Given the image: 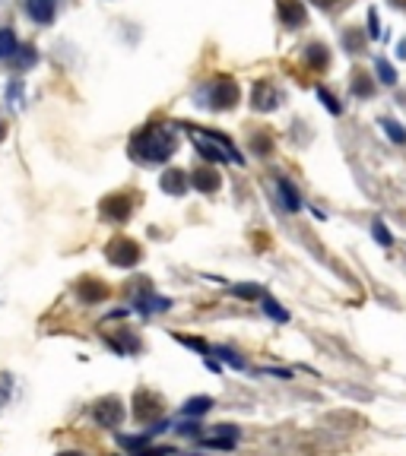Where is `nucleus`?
<instances>
[{
    "label": "nucleus",
    "mask_w": 406,
    "mask_h": 456,
    "mask_svg": "<svg viewBox=\"0 0 406 456\" xmlns=\"http://www.w3.org/2000/svg\"><path fill=\"white\" fill-rule=\"evenodd\" d=\"M10 393H13V377H10V374H4V371H0V405H6V399H10Z\"/></svg>",
    "instance_id": "5701e85b"
},
{
    "label": "nucleus",
    "mask_w": 406,
    "mask_h": 456,
    "mask_svg": "<svg viewBox=\"0 0 406 456\" xmlns=\"http://www.w3.org/2000/svg\"><path fill=\"white\" fill-rule=\"evenodd\" d=\"M190 130V139L197 143V152L209 162H241V156L235 152V146L228 143L226 137L219 133H209V130H197V127H187Z\"/></svg>",
    "instance_id": "f03ea898"
},
{
    "label": "nucleus",
    "mask_w": 406,
    "mask_h": 456,
    "mask_svg": "<svg viewBox=\"0 0 406 456\" xmlns=\"http://www.w3.org/2000/svg\"><path fill=\"white\" fill-rule=\"evenodd\" d=\"M159 184H162V190H165V194H171V196H181L184 190L190 187V177L184 175V171H175V168H171V171H165V175H162V181H159Z\"/></svg>",
    "instance_id": "0eeeda50"
},
{
    "label": "nucleus",
    "mask_w": 406,
    "mask_h": 456,
    "mask_svg": "<svg viewBox=\"0 0 406 456\" xmlns=\"http://www.w3.org/2000/svg\"><path fill=\"white\" fill-rule=\"evenodd\" d=\"M80 295L89 298V301H95V298H105V285H99V282H82L80 285Z\"/></svg>",
    "instance_id": "a211bd4d"
},
{
    "label": "nucleus",
    "mask_w": 406,
    "mask_h": 456,
    "mask_svg": "<svg viewBox=\"0 0 406 456\" xmlns=\"http://www.w3.org/2000/svg\"><path fill=\"white\" fill-rule=\"evenodd\" d=\"M371 232H374V241H378V244H384V247H390V244H393V238H390V232L384 228V222H374Z\"/></svg>",
    "instance_id": "aec40b11"
},
{
    "label": "nucleus",
    "mask_w": 406,
    "mask_h": 456,
    "mask_svg": "<svg viewBox=\"0 0 406 456\" xmlns=\"http://www.w3.org/2000/svg\"><path fill=\"white\" fill-rule=\"evenodd\" d=\"M102 213H105L108 219H118V222H124L127 215H130V200H127L124 194H118V196H108V200H105V206H102Z\"/></svg>",
    "instance_id": "1a4fd4ad"
},
{
    "label": "nucleus",
    "mask_w": 406,
    "mask_h": 456,
    "mask_svg": "<svg viewBox=\"0 0 406 456\" xmlns=\"http://www.w3.org/2000/svg\"><path fill=\"white\" fill-rule=\"evenodd\" d=\"M0 139H4V124H0Z\"/></svg>",
    "instance_id": "c756f323"
},
{
    "label": "nucleus",
    "mask_w": 406,
    "mask_h": 456,
    "mask_svg": "<svg viewBox=\"0 0 406 456\" xmlns=\"http://www.w3.org/2000/svg\"><path fill=\"white\" fill-rule=\"evenodd\" d=\"M175 149H178L175 133L168 127H156V124L143 127L130 143L133 158H143V162H165V158L175 156Z\"/></svg>",
    "instance_id": "f257e3e1"
},
{
    "label": "nucleus",
    "mask_w": 406,
    "mask_h": 456,
    "mask_svg": "<svg viewBox=\"0 0 406 456\" xmlns=\"http://www.w3.org/2000/svg\"><path fill=\"white\" fill-rule=\"evenodd\" d=\"M384 133L393 139V143H406V130L400 124H393V120H384Z\"/></svg>",
    "instance_id": "6ab92c4d"
},
{
    "label": "nucleus",
    "mask_w": 406,
    "mask_h": 456,
    "mask_svg": "<svg viewBox=\"0 0 406 456\" xmlns=\"http://www.w3.org/2000/svg\"><path fill=\"white\" fill-rule=\"evenodd\" d=\"M108 260H111L114 266H133L140 260V244L130 238H114L111 244H108Z\"/></svg>",
    "instance_id": "7ed1b4c3"
},
{
    "label": "nucleus",
    "mask_w": 406,
    "mask_h": 456,
    "mask_svg": "<svg viewBox=\"0 0 406 456\" xmlns=\"http://www.w3.org/2000/svg\"><path fill=\"white\" fill-rule=\"evenodd\" d=\"M238 298H264V289H257V285H238V289H232Z\"/></svg>",
    "instance_id": "393cba45"
},
{
    "label": "nucleus",
    "mask_w": 406,
    "mask_h": 456,
    "mask_svg": "<svg viewBox=\"0 0 406 456\" xmlns=\"http://www.w3.org/2000/svg\"><path fill=\"white\" fill-rule=\"evenodd\" d=\"M260 308H264V314H270L276 323H285V320H289V310H285V308H279V301H273L270 295H264V298H260Z\"/></svg>",
    "instance_id": "2eb2a0df"
},
{
    "label": "nucleus",
    "mask_w": 406,
    "mask_h": 456,
    "mask_svg": "<svg viewBox=\"0 0 406 456\" xmlns=\"http://www.w3.org/2000/svg\"><path fill=\"white\" fill-rule=\"evenodd\" d=\"M279 13H283V19L289 25H302L304 23V10L298 0H279Z\"/></svg>",
    "instance_id": "f8f14e48"
},
{
    "label": "nucleus",
    "mask_w": 406,
    "mask_h": 456,
    "mask_svg": "<svg viewBox=\"0 0 406 456\" xmlns=\"http://www.w3.org/2000/svg\"><path fill=\"white\" fill-rule=\"evenodd\" d=\"M235 101H238V86H235L228 76H219V80L213 82V89H209V105L213 108H232Z\"/></svg>",
    "instance_id": "20e7f679"
},
{
    "label": "nucleus",
    "mask_w": 406,
    "mask_h": 456,
    "mask_svg": "<svg viewBox=\"0 0 406 456\" xmlns=\"http://www.w3.org/2000/svg\"><path fill=\"white\" fill-rule=\"evenodd\" d=\"M16 51V35L10 29H0V57H10Z\"/></svg>",
    "instance_id": "f3484780"
},
{
    "label": "nucleus",
    "mask_w": 406,
    "mask_h": 456,
    "mask_svg": "<svg viewBox=\"0 0 406 456\" xmlns=\"http://www.w3.org/2000/svg\"><path fill=\"white\" fill-rule=\"evenodd\" d=\"M317 99H321V101H324V105H327V111H333V114H340V101H336V99H333V95H330V92H327V89H324V86H317Z\"/></svg>",
    "instance_id": "4be33fe9"
},
{
    "label": "nucleus",
    "mask_w": 406,
    "mask_h": 456,
    "mask_svg": "<svg viewBox=\"0 0 406 456\" xmlns=\"http://www.w3.org/2000/svg\"><path fill=\"white\" fill-rule=\"evenodd\" d=\"M311 63H324V61H327V54H324V48H321V44H311Z\"/></svg>",
    "instance_id": "bb28decb"
},
{
    "label": "nucleus",
    "mask_w": 406,
    "mask_h": 456,
    "mask_svg": "<svg viewBox=\"0 0 406 456\" xmlns=\"http://www.w3.org/2000/svg\"><path fill=\"white\" fill-rule=\"evenodd\" d=\"M133 403H137V418L140 422H156V418H162V399L156 396V393H149V390H140L137 393V399H133Z\"/></svg>",
    "instance_id": "39448f33"
},
{
    "label": "nucleus",
    "mask_w": 406,
    "mask_h": 456,
    "mask_svg": "<svg viewBox=\"0 0 406 456\" xmlns=\"http://www.w3.org/2000/svg\"><path fill=\"white\" fill-rule=\"evenodd\" d=\"M61 456H82V453H61Z\"/></svg>",
    "instance_id": "c85d7f7f"
},
{
    "label": "nucleus",
    "mask_w": 406,
    "mask_h": 456,
    "mask_svg": "<svg viewBox=\"0 0 406 456\" xmlns=\"http://www.w3.org/2000/svg\"><path fill=\"white\" fill-rule=\"evenodd\" d=\"M213 355H219V358H222V361H228L232 367H245V361H241L235 352H228V348H213Z\"/></svg>",
    "instance_id": "a878e982"
},
{
    "label": "nucleus",
    "mask_w": 406,
    "mask_h": 456,
    "mask_svg": "<svg viewBox=\"0 0 406 456\" xmlns=\"http://www.w3.org/2000/svg\"><path fill=\"white\" fill-rule=\"evenodd\" d=\"M190 187H197V190H203V194H209V190L219 187V177H216L213 168H200V171H194V175H190Z\"/></svg>",
    "instance_id": "9b49d317"
},
{
    "label": "nucleus",
    "mask_w": 406,
    "mask_h": 456,
    "mask_svg": "<svg viewBox=\"0 0 406 456\" xmlns=\"http://www.w3.org/2000/svg\"><path fill=\"white\" fill-rule=\"evenodd\" d=\"M276 89L266 86V82H257V89H254V108L257 111H270V108H276Z\"/></svg>",
    "instance_id": "9d476101"
},
{
    "label": "nucleus",
    "mask_w": 406,
    "mask_h": 456,
    "mask_svg": "<svg viewBox=\"0 0 406 456\" xmlns=\"http://www.w3.org/2000/svg\"><path fill=\"white\" fill-rule=\"evenodd\" d=\"M374 67H378V76H381V82H397V70L390 67V63L387 61H378L374 63Z\"/></svg>",
    "instance_id": "412c9836"
},
{
    "label": "nucleus",
    "mask_w": 406,
    "mask_h": 456,
    "mask_svg": "<svg viewBox=\"0 0 406 456\" xmlns=\"http://www.w3.org/2000/svg\"><path fill=\"white\" fill-rule=\"evenodd\" d=\"M209 405H213V399L209 396H194V399H187L184 403V415H190V418H200V415H207L209 412Z\"/></svg>",
    "instance_id": "ddd939ff"
},
{
    "label": "nucleus",
    "mask_w": 406,
    "mask_h": 456,
    "mask_svg": "<svg viewBox=\"0 0 406 456\" xmlns=\"http://www.w3.org/2000/svg\"><path fill=\"white\" fill-rule=\"evenodd\" d=\"M25 13H29L38 25H44L54 19V0H25Z\"/></svg>",
    "instance_id": "6e6552de"
},
{
    "label": "nucleus",
    "mask_w": 406,
    "mask_h": 456,
    "mask_svg": "<svg viewBox=\"0 0 406 456\" xmlns=\"http://www.w3.org/2000/svg\"><path fill=\"white\" fill-rule=\"evenodd\" d=\"M352 92H355V95H371V82H368V76H365V73H355Z\"/></svg>",
    "instance_id": "b1692460"
},
{
    "label": "nucleus",
    "mask_w": 406,
    "mask_h": 456,
    "mask_svg": "<svg viewBox=\"0 0 406 456\" xmlns=\"http://www.w3.org/2000/svg\"><path fill=\"white\" fill-rule=\"evenodd\" d=\"M279 194H283V206L285 209H298V206H302V200H298L295 187H292L289 181H279Z\"/></svg>",
    "instance_id": "dca6fc26"
},
{
    "label": "nucleus",
    "mask_w": 406,
    "mask_h": 456,
    "mask_svg": "<svg viewBox=\"0 0 406 456\" xmlns=\"http://www.w3.org/2000/svg\"><path fill=\"white\" fill-rule=\"evenodd\" d=\"M314 4H317V6H333L336 0H314Z\"/></svg>",
    "instance_id": "cd10ccee"
},
{
    "label": "nucleus",
    "mask_w": 406,
    "mask_h": 456,
    "mask_svg": "<svg viewBox=\"0 0 406 456\" xmlns=\"http://www.w3.org/2000/svg\"><path fill=\"white\" fill-rule=\"evenodd\" d=\"M92 418L102 428H118L121 418H124V409H121L118 399H102V403L92 405Z\"/></svg>",
    "instance_id": "423d86ee"
},
{
    "label": "nucleus",
    "mask_w": 406,
    "mask_h": 456,
    "mask_svg": "<svg viewBox=\"0 0 406 456\" xmlns=\"http://www.w3.org/2000/svg\"><path fill=\"white\" fill-rule=\"evenodd\" d=\"M168 308H171L168 298H159V295L137 298V310H143V314H152V310H168Z\"/></svg>",
    "instance_id": "4468645a"
}]
</instances>
